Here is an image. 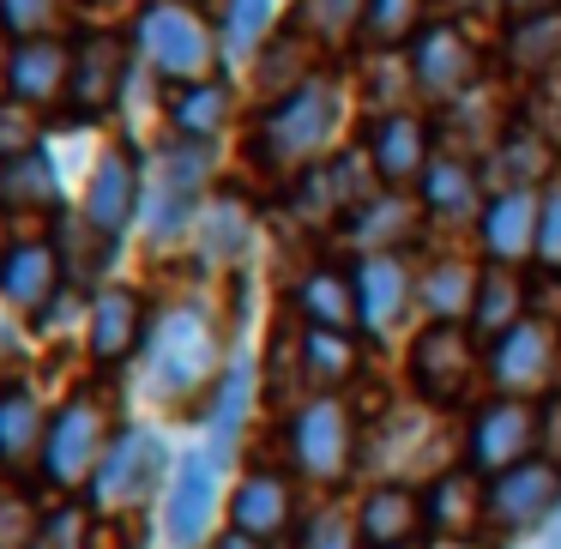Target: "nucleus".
<instances>
[{
    "instance_id": "obj_5",
    "label": "nucleus",
    "mask_w": 561,
    "mask_h": 549,
    "mask_svg": "<svg viewBox=\"0 0 561 549\" xmlns=\"http://www.w3.org/2000/svg\"><path fill=\"white\" fill-rule=\"evenodd\" d=\"M115 399L110 387H79L73 399L55 411L49 423V453H43V477H49L55 489H91V477H98L103 453L115 447Z\"/></svg>"
},
{
    "instance_id": "obj_7",
    "label": "nucleus",
    "mask_w": 561,
    "mask_h": 549,
    "mask_svg": "<svg viewBox=\"0 0 561 549\" xmlns=\"http://www.w3.org/2000/svg\"><path fill=\"white\" fill-rule=\"evenodd\" d=\"M290 459L314 483H344V471L356 459V416L339 392H314L290 416Z\"/></svg>"
},
{
    "instance_id": "obj_16",
    "label": "nucleus",
    "mask_w": 561,
    "mask_h": 549,
    "mask_svg": "<svg viewBox=\"0 0 561 549\" xmlns=\"http://www.w3.org/2000/svg\"><path fill=\"white\" fill-rule=\"evenodd\" d=\"M561 501V465L525 459L513 471L489 477V525L495 531H531L537 519H549Z\"/></svg>"
},
{
    "instance_id": "obj_10",
    "label": "nucleus",
    "mask_w": 561,
    "mask_h": 549,
    "mask_svg": "<svg viewBox=\"0 0 561 549\" xmlns=\"http://www.w3.org/2000/svg\"><path fill=\"white\" fill-rule=\"evenodd\" d=\"M537 447H543V411L531 399H489L471 416V465L483 477L525 465Z\"/></svg>"
},
{
    "instance_id": "obj_35",
    "label": "nucleus",
    "mask_w": 561,
    "mask_h": 549,
    "mask_svg": "<svg viewBox=\"0 0 561 549\" xmlns=\"http://www.w3.org/2000/svg\"><path fill=\"white\" fill-rule=\"evenodd\" d=\"M308 31L302 25H290V31H272L266 37V49H260V61H254V91H260V103H278V98H290L302 79H314V67H308Z\"/></svg>"
},
{
    "instance_id": "obj_33",
    "label": "nucleus",
    "mask_w": 561,
    "mask_h": 549,
    "mask_svg": "<svg viewBox=\"0 0 561 549\" xmlns=\"http://www.w3.org/2000/svg\"><path fill=\"white\" fill-rule=\"evenodd\" d=\"M248 404H254V363H242V356H236V363L224 368V380L211 387V404H206V447L218 453L224 465L236 459V441H242Z\"/></svg>"
},
{
    "instance_id": "obj_47",
    "label": "nucleus",
    "mask_w": 561,
    "mask_h": 549,
    "mask_svg": "<svg viewBox=\"0 0 561 549\" xmlns=\"http://www.w3.org/2000/svg\"><path fill=\"white\" fill-rule=\"evenodd\" d=\"M43 146V127H37V110L19 98H0V163L25 158V151Z\"/></svg>"
},
{
    "instance_id": "obj_30",
    "label": "nucleus",
    "mask_w": 561,
    "mask_h": 549,
    "mask_svg": "<svg viewBox=\"0 0 561 549\" xmlns=\"http://www.w3.org/2000/svg\"><path fill=\"white\" fill-rule=\"evenodd\" d=\"M55 254H61V272H67V284L73 290H91L98 296L103 290V272H110V260H115V242L103 230H91V218L85 211H55Z\"/></svg>"
},
{
    "instance_id": "obj_55",
    "label": "nucleus",
    "mask_w": 561,
    "mask_h": 549,
    "mask_svg": "<svg viewBox=\"0 0 561 549\" xmlns=\"http://www.w3.org/2000/svg\"><path fill=\"white\" fill-rule=\"evenodd\" d=\"M194 7H199V13H218V19L230 13V0H194Z\"/></svg>"
},
{
    "instance_id": "obj_6",
    "label": "nucleus",
    "mask_w": 561,
    "mask_h": 549,
    "mask_svg": "<svg viewBox=\"0 0 561 549\" xmlns=\"http://www.w3.org/2000/svg\"><path fill=\"white\" fill-rule=\"evenodd\" d=\"M375 194H380V175L368 163V151H332L327 163L290 175V218L308 224V230H327V224H344Z\"/></svg>"
},
{
    "instance_id": "obj_19",
    "label": "nucleus",
    "mask_w": 561,
    "mask_h": 549,
    "mask_svg": "<svg viewBox=\"0 0 561 549\" xmlns=\"http://www.w3.org/2000/svg\"><path fill=\"white\" fill-rule=\"evenodd\" d=\"M537 218H543V187H507L489 194L483 218H477V242H483L489 266H519L537 254Z\"/></svg>"
},
{
    "instance_id": "obj_39",
    "label": "nucleus",
    "mask_w": 561,
    "mask_h": 549,
    "mask_svg": "<svg viewBox=\"0 0 561 549\" xmlns=\"http://www.w3.org/2000/svg\"><path fill=\"white\" fill-rule=\"evenodd\" d=\"M477 278H483V272L465 266V260H435L428 278H416V302L428 308V320H471Z\"/></svg>"
},
{
    "instance_id": "obj_8",
    "label": "nucleus",
    "mask_w": 561,
    "mask_h": 549,
    "mask_svg": "<svg viewBox=\"0 0 561 549\" xmlns=\"http://www.w3.org/2000/svg\"><path fill=\"white\" fill-rule=\"evenodd\" d=\"M163 465H170L163 435H151V428L134 423V428L115 435L110 453H103V465H98V477H91L85 495L98 501V507H139V501L163 483Z\"/></svg>"
},
{
    "instance_id": "obj_20",
    "label": "nucleus",
    "mask_w": 561,
    "mask_h": 549,
    "mask_svg": "<svg viewBox=\"0 0 561 549\" xmlns=\"http://www.w3.org/2000/svg\"><path fill=\"white\" fill-rule=\"evenodd\" d=\"M356 308H363V332L368 339H392V332L411 320V302H416V278L399 254H368L356 260Z\"/></svg>"
},
{
    "instance_id": "obj_37",
    "label": "nucleus",
    "mask_w": 561,
    "mask_h": 549,
    "mask_svg": "<svg viewBox=\"0 0 561 549\" xmlns=\"http://www.w3.org/2000/svg\"><path fill=\"white\" fill-rule=\"evenodd\" d=\"M513 73L525 79H549L561 73V13H543V19H513L507 43H501Z\"/></svg>"
},
{
    "instance_id": "obj_42",
    "label": "nucleus",
    "mask_w": 561,
    "mask_h": 549,
    "mask_svg": "<svg viewBox=\"0 0 561 549\" xmlns=\"http://www.w3.org/2000/svg\"><path fill=\"white\" fill-rule=\"evenodd\" d=\"M363 19H368V0H302L296 7V25L314 43H327V49L363 37Z\"/></svg>"
},
{
    "instance_id": "obj_41",
    "label": "nucleus",
    "mask_w": 561,
    "mask_h": 549,
    "mask_svg": "<svg viewBox=\"0 0 561 549\" xmlns=\"http://www.w3.org/2000/svg\"><path fill=\"white\" fill-rule=\"evenodd\" d=\"M302 380H314L320 392H339L344 380L356 375V344L344 332H320V327H302Z\"/></svg>"
},
{
    "instance_id": "obj_32",
    "label": "nucleus",
    "mask_w": 561,
    "mask_h": 549,
    "mask_svg": "<svg viewBox=\"0 0 561 549\" xmlns=\"http://www.w3.org/2000/svg\"><path fill=\"white\" fill-rule=\"evenodd\" d=\"M236 115V91L224 79H199V85H175L170 98V127L175 139H194V146H218V134Z\"/></svg>"
},
{
    "instance_id": "obj_36",
    "label": "nucleus",
    "mask_w": 561,
    "mask_h": 549,
    "mask_svg": "<svg viewBox=\"0 0 561 549\" xmlns=\"http://www.w3.org/2000/svg\"><path fill=\"white\" fill-rule=\"evenodd\" d=\"M0 206L7 211H61V182H55V163L43 146L13 163H0Z\"/></svg>"
},
{
    "instance_id": "obj_40",
    "label": "nucleus",
    "mask_w": 561,
    "mask_h": 549,
    "mask_svg": "<svg viewBox=\"0 0 561 549\" xmlns=\"http://www.w3.org/2000/svg\"><path fill=\"white\" fill-rule=\"evenodd\" d=\"M447 127H453V158H489V151L501 146V134H507V127H501V110L495 103L483 98V91H465L459 103H447Z\"/></svg>"
},
{
    "instance_id": "obj_2",
    "label": "nucleus",
    "mask_w": 561,
    "mask_h": 549,
    "mask_svg": "<svg viewBox=\"0 0 561 549\" xmlns=\"http://www.w3.org/2000/svg\"><path fill=\"white\" fill-rule=\"evenodd\" d=\"M224 380V351H218V320L199 302H175L151 320L146 339V387L158 404H187Z\"/></svg>"
},
{
    "instance_id": "obj_31",
    "label": "nucleus",
    "mask_w": 561,
    "mask_h": 549,
    "mask_svg": "<svg viewBox=\"0 0 561 549\" xmlns=\"http://www.w3.org/2000/svg\"><path fill=\"white\" fill-rule=\"evenodd\" d=\"M525 302H531V290H525V278L513 266H483V278H477V302H471V339H507L519 320H531L525 314Z\"/></svg>"
},
{
    "instance_id": "obj_22",
    "label": "nucleus",
    "mask_w": 561,
    "mask_h": 549,
    "mask_svg": "<svg viewBox=\"0 0 561 549\" xmlns=\"http://www.w3.org/2000/svg\"><path fill=\"white\" fill-rule=\"evenodd\" d=\"M416 218H423V199H411L404 187H380L339 230H344V248H356V260H368V254H399L416 236Z\"/></svg>"
},
{
    "instance_id": "obj_52",
    "label": "nucleus",
    "mask_w": 561,
    "mask_h": 549,
    "mask_svg": "<svg viewBox=\"0 0 561 549\" xmlns=\"http://www.w3.org/2000/svg\"><path fill=\"white\" fill-rule=\"evenodd\" d=\"M543 459L561 465V399H549V411H543Z\"/></svg>"
},
{
    "instance_id": "obj_45",
    "label": "nucleus",
    "mask_w": 561,
    "mask_h": 549,
    "mask_svg": "<svg viewBox=\"0 0 561 549\" xmlns=\"http://www.w3.org/2000/svg\"><path fill=\"white\" fill-rule=\"evenodd\" d=\"M61 25H67V0H0V31L13 43L61 37Z\"/></svg>"
},
{
    "instance_id": "obj_17",
    "label": "nucleus",
    "mask_w": 561,
    "mask_h": 549,
    "mask_svg": "<svg viewBox=\"0 0 561 549\" xmlns=\"http://www.w3.org/2000/svg\"><path fill=\"white\" fill-rule=\"evenodd\" d=\"M151 339V314H146V296L127 290V284H103L91 296V314H85V344H91V363L115 368L127 363L134 351H146Z\"/></svg>"
},
{
    "instance_id": "obj_23",
    "label": "nucleus",
    "mask_w": 561,
    "mask_h": 549,
    "mask_svg": "<svg viewBox=\"0 0 561 549\" xmlns=\"http://www.w3.org/2000/svg\"><path fill=\"white\" fill-rule=\"evenodd\" d=\"M67 79H73V43H61V37L13 43V55H7V98L31 103V110L61 103Z\"/></svg>"
},
{
    "instance_id": "obj_29",
    "label": "nucleus",
    "mask_w": 561,
    "mask_h": 549,
    "mask_svg": "<svg viewBox=\"0 0 561 549\" xmlns=\"http://www.w3.org/2000/svg\"><path fill=\"white\" fill-rule=\"evenodd\" d=\"M49 423L55 416L43 411V399L31 387L0 392V465H13V471L43 465V453H49Z\"/></svg>"
},
{
    "instance_id": "obj_50",
    "label": "nucleus",
    "mask_w": 561,
    "mask_h": 549,
    "mask_svg": "<svg viewBox=\"0 0 561 549\" xmlns=\"http://www.w3.org/2000/svg\"><path fill=\"white\" fill-rule=\"evenodd\" d=\"M537 260L561 272V175L543 182V218H537Z\"/></svg>"
},
{
    "instance_id": "obj_44",
    "label": "nucleus",
    "mask_w": 561,
    "mask_h": 549,
    "mask_svg": "<svg viewBox=\"0 0 561 549\" xmlns=\"http://www.w3.org/2000/svg\"><path fill=\"white\" fill-rule=\"evenodd\" d=\"M416 91V79H411V55H399V49H375L368 55V85H363V103L375 115H399V103Z\"/></svg>"
},
{
    "instance_id": "obj_25",
    "label": "nucleus",
    "mask_w": 561,
    "mask_h": 549,
    "mask_svg": "<svg viewBox=\"0 0 561 549\" xmlns=\"http://www.w3.org/2000/svg\"><path fill=\"white\" fill-rule=\"evenodd\" d=\"M416 187H423V211H428V218H447V224H477V218H483V206H489L483 170H477L471 158H453V151H440Z\"/></svg>"
},
{
    "instance_id": "obj_27",
    "label": "nucleus",
    "mask_w": 561,
    "mask_h": 549,
    "mask_svg": "<svg viewBox=\"0 0 561 549\" xmlns=\"http://www.w3.org/2000/svg\"><path fill=\"white\" fill-rule=\"evenodd\" d=\"M199 266L206 272H230L248 260V248H254V211H248L242 194H211L206 211H199Z\"/></svg>"
},
{
    "instance_id": "obj_14",
    "label": "nucleus",
    "mask_w": 561,
    "mask_h": 549,
    "mask_svg": "<svg viewBox=\"0 0 561 549\" xmlns=\"http://www.w3.org/2000/svg\"><path fill=\"white\" fill-rule=\"evenodd\" d=\"M218 489H224V459L211 447L187 453L170 477L163 495V525H170L175 549H199L211 537V513H218Z\"/></svg>"
},
{
    "instance_id": "obj_51",
    "label": "nucleus",
    "mask_w": 561,
    "mask_h": 549,
    "mask_svg": "<svg viewBox=\"0 0 561 549\" xmlns=\"http://www.w3.org/2000/svg\"><path fill=\"white\" fill-rule=\"evenodd\" d=\"M37 549H85V513H79V507L49 513L43 531H37Z\"/></svg>"
},
{
    "instance_id": "obj_38",
    "label": "nucleus",
    "mask_w": 561,
    "mask_h": 549,
    "mask_svg": "<svg viewBox=\"0 0 561 549\" xmlns=\"http://www.w3.org/2000/svg\"><path fill=\"white\" fill-rule=\"evenodd\" d=\"M471 519H489L483 471H440L435 489H428V525L435 531H465Z\"/></svg>"
},
{
    "instance_id": "obj_1",
    "label": "nucleus",
    "mask_w": 561,
    "mask_h": 549,
    "mask_svg": "<svg viewBox=\"0 0 561 549\" xmlns=\"http://www.w3.org/2000/svg\"><path fill=\"white\" fill-rule=\"evenodd\" d=\"M339 127H344V85L332 73H314V79H302L290 98L260 110L248 158L272 175H302V170H314V163L332 158Z\"/></svg>"
},
{
    "instance_id": "obj_21",
    "label": "nucleus",
    "mask_w": 561,
    "mask_h": 549,
    "mask_svg": "<svg viewBox=\"0 0 561 549\" xmlns=\"http://www.w3.org/2000/svg\"><path fill=\"white\" fill-rule=\"evenodd\" d=\"M368 163H375L380 187H411L428 175L435 163V127L423 115H380L375 134H368Z\"/></svg>"
},
{
    "instance_id": "obj_13",
    "label": "nucleus",
    "mask_w": 561,
    "mask_h": 549,
    "mask_svg": "<svg viewBox=\"0 0 561 549\" xmlns=\"http://www.w3.org/2000/svg\"><path fill=\"white\" fill-rule=\"evenodd\" d=\"M411 79L416 91H423L428 103H459L465 91H477V73H483V61H477V43L465 37L459 25H428L423 37L411 43Z\"/></svg>"
},
{
    "instance_id": "obj_15",
    "label": "nucleus",
    "mask_w": 561,
    "mask_h": 549,
    "mask_svg": "<svg viewBox=\"0 0 561 549\" xmlns=\"http://www.w3.org/2000/svg\"><path fill=\"white\" fill-rule=\"evenodd\" d=\"M61 290H67V272H61L55 242H43V236H19V242L0 248V302L7 308H19V314L37 320Z\"/></svg>"
},
{
    "instance_id": "obj_46",
    "label": "nucleus",
    "mask_w": 561,
    "mask_h": 549,
    "mask_svg": "<svg viewBox=\"0 0 561 549\" xmlns=\"http://www.w3.org/2000/svg\"><path fill=\"white\" fill-rule=\"evenodd\" d=\"M272 31H278V0H230V13H224V37H230V55L266 49Z\"/></svg>"
},
{
    "instance_id": "obj_58",
    "label": "nucleus",
    "mask_w": 561,
    "mask_h": 549,
    "mask_svg": "<svg viewBox=\"0 0 561 549\" xmlns=\"http://www.w3.org/2000/svg\"><path fill=\"white\" fill-rule=\"evenodd\" d=\"M404 549H416V544H404Z\"/></svg>"
},
{
    "instance_id": "obj_26",
    "label": "nucleus",
    "mask_w": 561,
    "mask_h": 549,
    "mask_svg": "<svg viewBox=\"0 0 561 549\" xmlns=\"http://www.w3.org/2000/svg\"><path fill=\"white\" fill-rule=\"evenodd\" d=\"M356 525H363L368 549H404V544H416V531L428 525V495H416V489H404V483H375L363 501V513H356Z\"/></svg>"
},
{
    "instance_id": "obj_4",
    "label": "nucleus",
    "mask_w": 561,
    "mask_h": 549,
    "mask_svg": "<svg viewBox=\"0 0 561 549\" xmlns=\"http://www.w3.org/2000/svg\"><path fill=\"white\" fill-rule=\"evenodd\" d=\"M134 49L139 61L151 67L170 85H199V79H218V43H211V25L194 0H151L134 19Z\"/></svg>"
},
{
    "instance_id": "obj_34",
    "label": "nucleus",
    "mask_w": 561,
    "mask_h": 549,
    "mask_svg": "<svg viewBox=\"0 0 561 549\" xmlns=\"http://www.w3.org/2000/svg\"><path fill=\"white\" fill-rule=\"evenodd\" d=\"M483 163H489V187H495V194H507V187L549 182L556 151H549V139L537 134V127H507V134H501V146L489 151Z\"/></svg>"
},
{
    "instance_id": "obj_18",
    "label": "nucleus",
    "mask_w": 561,
    "mask_h": 549,
    "mask_svg": "<svg viewBox=\"0 0 561 549\" xmlns=\"http://www.w3.org/2000/svg\"><path fill=\"white\" fill-rule=\"evenodd\" d=\"M139 199H146V175H139L134 151L115 146V151H103V158H98V170H91V182H85L79 211L91 218V230H103L115 248H122L127 224L139 218Z\"/></svg>"
},
{
    "instance_id": "obj_54",
    "label": "nucleus",
    "mask_w": 561,
    "mask_h": 549,
    "mask_svg": "<svg viewBox=\"0 0 561 549\" xmlns=\"http://www.w3.org/2000/svg\"><path fill=\"white\" fill-rule=\"evenodd\" d=\"M211 549H266V544H254V537H242V531H230V537H218Z\"/></svg>"
},
{
    "instance_id": "obj_12",
    "label": "nucleus",
    "mask_w": 561,
    "mask_h": 549,
    "mask_svg": "<svg viewBox=\"0 0 561 549\" xmlns=\"http://www.w3.org/2000/svg\"><path fill=\"white\" fill-rule=\"evenodd\" d=\"M471 375H477V351H471V327L465 320H428L411 339V380L423 399H435V404L465 399Z\"/></svg>"
},
{
    "instance_id": "obj_28",
    "label": "nucleus",
    "mask_w": 561,
    "mask_h": 549,
    "mask_svg": "<svg viewBox=\"0 0 561 549\" xmlns=\"http://www.w3.org/2000/svg\"><path fill=\"white\" fill-rule=\"evenodd\" d=\"M296 314H302V327H320V332H344V339H356V332H363L356 278H351V272H339V266L302 272V284H296Z\"/></svg>"
},
{
    "instance_id": "obj_3",
    "label": "nucleus",
    "mask_w": 561,
    "mask_h": 549,
    "mask_svg": "<svg viewBox=\"0 0 561 549\" xmlns=\"http://www.w3.org/2000/svg\"><path fill=\"white\" fill-rule=\"evenodd\" d=\"M211 170H218V151L194 146V139H170L151 163L146 199H139V224H146V242L158 254L182 248L199 230V211L211 199Z\"/></svg>"
},
{
    "instance_id": "obj_59",
    "label": "nucleus",
    "mask_w": 561,
    "mask_h": 549,
    "mask_svg": "<svg viewBox=\"0 0 561 549\" xmlns=\"http://www.w3.org/2000/svg\"><path fill=\"white\" fill-rule=\"evenodd\" d=\"M0 392H7V387H0Z\"/></svg>"
},
{
    "instance_id": "obj_48",
    "label": "nucleus",
    "mask_w": 561,
    "mask_h": 549,
    "mask_svg": "<svg viewBox=\"0 0 561 549\" xmlns=\"http://www.w3.org/2000/svg\"><path fill=\"white\" fill-rule=\"evenodd\" d=\"M37 507L25 495H0V549H37Z\"/></svg>"
},
{
    "instance_id": "obj_9",
    "label": "nucleus",
    "mask_w": 561,
    "mask_h": 549,
    "mask_svg": "<svg viewBox=\"0 0 561 549\" xmlns=\"http://www.w3.org/2000/svg\"><path fill=\"white\" fill-rule=\"evenodd\" d=\"M127 98V43L115 31H85L73 43V79H67V110L73 122H103Z\"/></svg>"
},
{
    "instance_id": "obj_57",
    "label": "nucleus",
    "mask_w": 561,
    "mask_h": 549,
    "mask_svg": "<svg viewBox=\"0 0 561 549\" xmlns=\"http://www.w3.org/2000/svg\"><path fill=\"white\" fill-rule=\"evenodd\" d=\"M549 544H556V549H561V519H556V531H549Z\"/></svg>"
},
{
    "instance_id": "obj_49",
    "label": "nucleus",
    "mask_w": 561,
    "mask_h": 549,
    "mask_svg": "<svg viewBox=\"0 0 561 549\" xmlns=\"http://www.w3.org/2000/svg\"><path fill=\"white\" fill-rule=\"evenodd\" d=\"M356 537H363V525H356L351 513L327 507V513H314V519H308L302 549H356Z\"/></svg>"
},
{
    "instance_id": "obj_11",
    "label": "nucleus",
    "mask_w": 561,
    "mask_h": 549,
    "mask_svg": "<svg viewBox=\"0 0 561 549\" xmlns=\"http://www.w3.org/2000/svg\"><path fill=\"white\" fill-rule=\"evenodd\" d=\"M556 356H561L556 320H519L507 339L489 344V380H495L501 399H537L556 380Z\"/></svg>"
},
{
    "instance_id": "obj_43",
    "label": "nucleus",
    "mask_w": 561,
    "mask_h": 549,
    "mask_svg": "<svg viewBox=\"0 0 561 549\" xmlns=\"http://www.w3.org/2000/svg\"><path fill=\"white\" fill-rule=\"evenodd\" d=\"M428 31L423 19V0H368V19H363V37L375 49H404Z\"/></svg>"
},
{
    "instance_id": "obj_53",
    "label": "nucleus",
    "mask_w": 561,
    "mask_h": 549,
    "mask_svg": "<svg viewBox=\"0 0 561 549\" xmlns=\"http://www.w3.org/2000/svg\"><path fill=\"white\" fill-rule=\"evenodd\" d=\"M507 19H543V13H561V0H501Z\"/></svg>"
},
{
    "instance_id": "obj_56",
    "label": "nucleus",
    "mask_w": 561,
    "mask_h": 549,
    "mask_svg": "<svg viewBox=\"0 0 561 549\" xmlns=\"http://www.w3.org/2000/svg\"><path fill=\"white\" fill-rule=\"evenodd\" d=\"M465 7H477V13H483V7H501V0H465Z\"/></svg>"
},
{
    "instance_id": "obj_24",
    "label": "nucleus",
    "mask_w": 561,
    "mask_h": 549,
    "mask_svg": "<svg viewBox=\"0 0 561 549\" xmlns=\"http://www.w3.org/2000/svg\"><path fill=\"white\" fill-rule=\"evenodd\" d=\"M296 519V489L278 471H248L230 495V531L254 537V544H278Z\"/></svg>"
}]
</instances>
